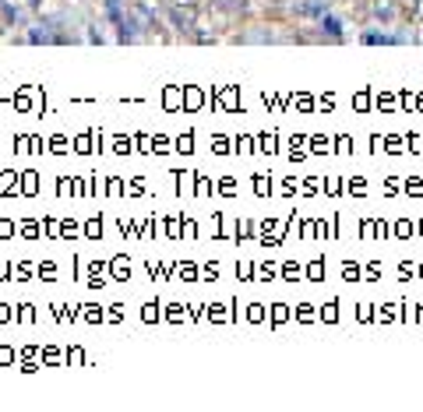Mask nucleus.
<instances>
[{
  "label": "nucleus",
  "mask_w": 423,
  "mask_h": 412,
  "mask_svg": "<svg viewBox=\"0 0 423 412\" xmlns=\"http://www.w3.org/2000/svg\"><path fill=\"white\" fill-rule=\"evenodd\" d=\"M363 39H367V43H398L395 36H377V32H367Z\"/></svg>",
  "instance_id": "nucleus-1"
},
{
  "label": "nucleus",
  "mask_w": 423,
  "mask_h": 412,
  "mask_svg": "<svg viewBox=\"0 0 423 412\" xmlns=\"http://www.w3.org/2000/svg\"><path fill=\"white\" fill-rule=\"evenodd\" d=\"M325 29H328V36H339V32H342L339 18H325Z\"/></svg>",
  "instance_id": "nucleus-2"
}]
</instances>
